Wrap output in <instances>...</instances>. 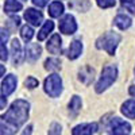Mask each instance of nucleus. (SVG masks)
Here are the masks:
<instances>
[{
  "label": "nucleus",
  "mask_w": 135,
  "mask_h": 135,
  "mask_svg": "<svg viewBox=\"0 0 135 135\" xmlns=\"http://www.w3.org/2000/svg\"><path fill=\"white\" fill-rule=\"evenodd\" d=\"M30 112V103L23 99L15 100L8 111L2 115V135H12L23 126Z\"/></svg>",
  "instance_id": "nucleus-1"
},
{
  "label": "nucleus",
  "mask_w": 135,
  "mask_h": 135,
  "mask_svg": "<svg viewBox=\"0 0 135 135\" xmlns=\"http://www.w3.org/2000/svg\"><path fill=\"white\" fill-rule=\"evenodd\" d=\"M120 41H122L120 34H118L115 31H107L96 39V47L99 50L107 51L109 55H114Z\"/></svg>",
  "instance_id": "nucleus-2"
},
{
  "label": "nucleus",
  "mask_w": 135,
  "mask_h": 135,
  "mask_svg": "<svg viewBox=\"0 0 135 135\" xmlns=\"http://www.w3.org/2000/svg\"><path fill=\"white\" fill-rule=\"evenodd\" d=\"M118 78V68L115 65H107L101 70V76L99 78V81L95 85V91L97 93H103L104 91L114 84Z\"/></svg>",
  "instance_id": "nucleus-3"
},
{
  "label": "nucleus",
  "mask_w": 135,
  "mask_h": 135,
  "mask_svg": "<svg viewBox=\"0 0 135 135\" xmlns=\"http://www.w3.org/2000/svg\"><path fill=\"white\" fill-rule=\"evenodd\" d=\"M43 89L50 97H58L62 93V78L60 74L53 73L43 83Z\"/></svg>",
  "instance_id": "nucleus-4"
},
{
  "label": "nucleus",
  "mask_w": 135,
  "mask_h": 135,
  "mask_svg": "<svg viewBox=\"0 0 135 135\" xmlns=\"http://www.w3.org/2000/svg\"><path fill=\"white\" fill-rule=\"evenodd\" d=\"M109 132L112 135H130L131 126L130 123L122 120L120 118H114L109 123Z\"/></svg>",
  "instance_id": "nucleus-5"
},
{
  "label": "nucleus",
  "mask_w": 135,
  "mask_h": 135,
  "mask_svg": "<svg viewBox=\"0 0 135 135\" xmlns=\"http://www.w3.org/2000/svg\"><path fill=\"white\" fill-rule=\"evenodd\" d=\"M60 31L62 34H66V35H72L77 31V23H76V19L73 15L70 14H66L62 16V19L60 20Z\"/></svg>",
  "instance_id": "nucleus-6"
},
{
  "label": "nucleus",
  "mask_w": 135,
  "mask_h": 135,
  "mask_svg": "<svg viewBox=\"0 0 135 135\" xmlns=\"http://www.w3.org/2000/svg\"><path fill=\"white\" fill-rule=\"evenodd\" d=\"M16 84H18L16 76L8 74V76L3 77V81H2V96L7 97L8 95H11L16 89Z\"/></svg>",
  "instance_id": "nucleus-7"
},
{
  "label": "nucleus",
  "mask_w": 135,
  "mask_h": 135,
  "mask_svg": "<svg viewBox=\"0 0 135 135\" xmlns=\"http://www.w3.org/2000/svg\"><path fill=\"white\" fill-rule=\"evenodd\" d=\"M97 131V123H83L72 130V135H93Z\"/></svg>",
  "instance_id": "nucleus-8"
},
{
  "label": "nucleus",
  "mask_w": 135,
  "mask_h": 135,
  "mask_svg": "<svg viewBox=\"0 0 135 135\" xmlns=\"http://www.w3.org/2000/svg\"><path fill=\"white\" fill-rule=\"evenodd\" d=\"M42 54V47L39 46V43H28L26 46V54L25 58L28 62H35Z\"/></svg>",
  "instance_id": "nucleus-9"
},
{
  "label": "nucleus",
  "mask_w": 135,
  "mask_h": 135,
  "mask_svg": "<svg viewBox=\"0 0 135 135\" xmlns=\"http://www.w3.org/2000/svg\"><path fill=\"white\" fill-rule=\"evenodd\" d=\"M78 80L85 85H91L92 81L95 80V69L91 66H83L80 70H78Z\"/></svg>",
  "instance_id": "nucleus-10"
},
{
  "label": "nucleus",
  "mask_w": 135,
  "mask_h": 135,
  "mask_svg": "<svg viewBox=\"0 0 135 135\" xmlns=\"http://www.w3.org/2000/svg\"><path fill=\"white\" fill-rule=\"evenodd\" d=\"M47 51L50 54H61L62 51V39L60 37V34H53L51 38L47 41Z\"/></svg>",
  "instance_id": "nucleus-11"
},
{
  "label": "nucleus",
  "mask_w": 135,
  "mask_h": 135,
  "mask_svg": "<svg viewBox=\"0 0 135 135\" xmlns=\"http://www.w3.org/2000/svg\"><path fill=\"white\" fill-rule=\"evenodd\" d=\"M11 55H12V64L19 65L23 61V50H22V45L19 39H12L11 42Z\"/></svg>",
  "instance_id": "nucleus-12"
},
{
  "label": "nucleus",
  "mask_w": 135,
  "mask_h": 135,
  "mask_svg": "<svg viewBox=\"0 0 135 135\" xmlns=\"http://www.w3.org/2000/svg\"><path fill=\"white\" fill-rule=\"evenodd\" d=\"M25 19L32 26H39L43 20V15L41 11H38L35 8H27L25 11Z\"/></svg>",
  "instance_id": "nucleus-13"
},
{
  "label": "nucleus",
  "mask_w": 135,
  "mask_h": 135,
  "mask_svg": "<svg viewBox=\"0 0 135 135\" xmlns=\"http://www.w3.org/2000/svg\"><path fill=\"white\" fill-rule=\"evenodd\" d=\"M83 53V42L81 39H74L70 42L69 50H68V58L69 60H77Z\"/></svg>",
  "instance_id": "nucleus-14"
},
{
  "label": "nucleus",
  "mask_w": 135,
  "mask_h": 135,
  "mask_svg": "<svg viewBox=\"0 0 135 135\" xmlns=\"http://www.w3.org/2000/svg\"><path fill=\"white\" fill-rule=\"evenodd\" d=\"M120 30H127L131 27L132 25V20L128 15H124V14H118L115 18H114V22H112Z\"/></svg>",
  "instance_id": "nucleus-15"
},
{
  "label": "nucleus",
  "mask_w": 135,
  "mask_h": 135,
  "mask_svg": "<svg viewBox=\"0 0 135 135\" xmlns=\"http://www.w3.org/2000/svg\"><path fill=\"white\" fill-rule=\"evenodd\" d=\"M81 105H83V101H81V97L80 96H77L74 95L70 101H69V112H70V115L73 118H76L78 115V112L81 111Z\"/></svg>",
  "instance_id": "nucleus-16"
},
{
  "label": "nucleus",
  "mask_w": 135,
  "mask_h": 135,
  "mask_svg": "<svg viewBox=\"0 0 135 135\" xmlns=\"http://www.w3.org/2000/svg\"><path fill=\"white\" fill-rule=\"evenodd\" d=\"M122 114L128 119H135V100H127L122 104Z\"/></svg>",
  "instance_id": "nucleus-17"
},
{
  "label": "nucleus",
  "mask_w": 135,
  "mask_h": 135,
  "mask_svg": "<svg viewBox=\"0 0 135 135\" xmlns=\"http://www.w3.org/2000/svg\"><path fill=\"white\" fill-rule=\"evenodd\" d=\"M22 8H23V6L18 0H6L4 3V11L8 14H16Z\"/></svg>",
  "instance_id": "nucleus-18"
},
{
  "label": "nucleus",
  "mask_w": 135,
  "mask_h": 135,
  "mask_svg": "<svg viewBox=\"0 0 135 135\" xmlns=\"http://www.w3.org/2000/svg\"><path fill=\"white\" fill-rule=\"evenodd\" d=\"M54 28V22L53 20H47V22H45V25L42 26V28L39 30L38 32V41H45L47 38V35L53 31Z\"/></svg>",
  "instance_id": "nucleus-19"
},
{
  "label": "nucleus",
  "mask_w": 135,
  "mask_h": 135,
  "mask_svg": "<svg viewBox=\"0 0 135 135\" xmlns=\"http://www.w3.org/2000/svg\"><path fill=\"white\" fill-rule=\"evenodd\" d=\"M64 14V4L61 2H53L49 6V15L51 18H60Z\"/></svg>",
  "instance_id": "nucleus-20"
},
{
  "label": "nucleus",
  "mask_w": 135,
  "mask_h": 135,
  "mask_svg": "<svg viewBox=\"0 0 135 135\" xmlns=\"http://www.w3.org/2000/svg\"><path fill=\"white\" fill-rule=\"evenodd\" d=\"M45 69L50 70V72L58 70V69H61V61H60L58 58L50 57V58H47L46 61H45Z\"/></svg>",
  "instance_id": "nucleus-21"
},
{
  "label": "nucleus",
  "mask_w": 135,
  "mask_h": 135,
  "mask_svg": "<svg viewBox=\"0 0 135 135\" xmlns=\"http://www.w3.org/2000/svg\"><path fill=\"white\" fill-rule=\"evenodd\" d=\"M20 37H22V39H23L25 42H30L31 41V38L34 37V30L30 27V26H23L20 28Z\"/></svg>",
  "instance_id": "nucleus-22"
},
{
  "label": "nucleus",
  "mask_w": 135,
  "mask_h": 135,
  "mask_svg": "<svg viewBox=\"0 0 135 135\" xmlns=\"http://www.w3.org/2000/svg\"><path fill=\"white\" fill-rule=\"evenodd\" d=\"M122 7H124L130 14L135 15V0H120Z\"/></svg>",
  "instance_id": "nucleus-23"
},
{
  "label": "nucleus",
  "mask_w": 135,
  "mask_h": 135,
  "mask_svg": "<svg viewBox=\"0 0 135 135\" xmlns=\"http://www.w3.org/2000/svg\"><path fill=\"white\" fill-rule=\"evenodd\" d=\"M61 132H62L61 124H60V123H57V122H53L51 124H50V127H49L47 135H61Z\"/></svg>",
  "instance_id": "nucleus-24"
},
{
  "label": "nucleus",
  "mask_w": 135,
  "mask_h": 135,
  "mask_svg": "<svg viewBox=\"0 0 135 135\" xmlns=\"http://www.w3.org/2000/svg\"><path fill=\"white\" fill-rule=\"evenodd\" d=\"M38 85H39V81L37 80L35 77H32V76L27 77L25 80V86L28 88V89H34V88H37Z\"/></svg>",
  "instance_id": "nucleus-25"
},
{
  "label": "nucleus",
  "mask_w": 135,
  "mask_h": 135,
  "mask_svg": "<svg viewBox=\"0 0 135 135\" xmlns=\"http://www.w3.org/2000/svg\"><path fill=\"white\" fill-rule=\"evenodd\" d=\"M96 3L100 8H111L116 4L115 0H96Z\"/></svg>",
  "instance_id": "nucleus-26"
},
{
  "label": "nucleus",
  "mask_w": 135,
  "mask_h": 135,
  "mask_svg": "<svg viewBox=\"0 0 135 135\" xmlns=\"http://www.w3.org/2000/svg\"><path fill=\"white\" fill-rule=\"evenodd\" d=\"M2 54H0V57H2V61H7L8 58V54H7V49H6V43H2Z\"/></svg>",
  "instance_id": "nucleus-27"
},
{
  "label": "nucleus",
  "mask_w": 135,
  "mask_h": 135,
  "mask_svg": "<svg viewBox=\"0 0 135 135\" xmlns=\"http://www.w3.org/2000/svg\"><path fill=\"white\" fill-rule=\"evenodd\" d=\"M47 2H49V0H32L34 6H37V7H39V8L45 7V6L47 4Z\"/></svg>",
  "instance_id": "nucleus-28"
},
{
  "label": "nucleus",
  "mask_w": 135,
  "mask_h": 135,
  "mask_svg": "<svg viewBox=\"0 0 135 135\" xmlns=\"http://www.w3.org/2000/svg\"><path fill=\"white\" fill-rule=\"evenodd\" d=\"M8 35H9V32H8L6 28H2V43H6V42H7Z\"/></svg>",
  "instance_id": "nucleus-29"
},
{
  "label": "nucleus",
  "mask_w": 135,
  "mask_h": 135,
  "mask_svg": "<svg viewBox=\"0 0 135 135\" xmlns=\"http://www.w3.org/2000/svg\"><path fill=\"white\" fill-rule=\"evenodd\" d=\"M31 130H32V126H27L23 131V134L22 135H31Z\"/></svg>",
  "instance_id": "nucleus-30"
},
{
  "label": "nucleus",
  "mask_w": 135,
  "mask_h": 135,
  "mask_svg": "<svg viewBox=\"0 0 135 135\" xmlns=\"http://www.w3.org/2000/svg\"><path fill=\"white\" fill-rule=\"evenodd\" d=\"M128 93H130L132 97H135V85H131V86L128 88Z\"/></svg>",
  "instance_id": "nucleus-31"
},
{
  "label": "nucleus",
  "mask_w": 135,
  "mask_h": 135,
  "mask_svg": "<svg viewBox=\"0 0 135 135\" xmlns=\"http://www.w3.org/2000/svg\"><path fill=\"white\" fill-rule=\"evenodd\" d=\"M6 104H7V99H6V96H2V109L6 108Z\"/></svg>",
  "instance_id": "nucleus-32"
},
{
  "label": "nucleus",
  "mask_w": 135,
  "mask_h": 135,
  "mask_svg": "<svg viewBox=\"0 0 135 135\" xmlns=\"http://www.w3.org/2000/svg\"><path fill=\"white\" fill-rule=\"evenodd\" d=\"M2 76L4 77V65H2Z\"/></svg>",
  "instance_id": "nucleus-33"
},
{
  "label": "nucleus",
  "mask_w": 135,
  "mask_h": 135,
  "mask_svg": "<svg viewBox=\"0 0 135 135\" xmlns=\"http://www.w3.org/2000/svg\"><path fill=\"white\" fill-rule=\"evenodd\" d=\"M22 2H27V0H22Z\"/></svg>",
  "instance_id": "nucleus-34"
}]
</instances>
